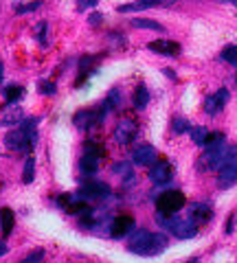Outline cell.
<instances>
[{"instance_id": "23", "label": "cell", "mask_w": 237, "mask_h": 263, "mask_svg": "<svg viewBox=\"0 0 237 263\" xmlns=\"http://www.w3.org/2000/svg\"><path fill=\"white\" fill-rule=\"evenodd\" d=\"M207 138H209V130H205V128H191V140H194L196 145L205 147Z\"/></svg>"}, {"instance_id": "19", "label": "cell", "mask_w": 237, "mask_h": 263, "mask_svg": "<svg viewBox=\"0 0 237 263\" xmlns=\"http://www.w3.org/2000/svg\"><path fill=\"white\" fill-rule=\"evenodd\" d=\"M150 103V90L145 88V84H139L134 90V108L136 110H143Z\"/></svg>"}, {"instance_id": "22", "label": "cell", "mask_w": 237, "mask_h": 263, "mask_svg": "<svg viewBox=\"0 0 237 263\" xmlns=\"http://www.w3.org/2000/svg\"><path fill=\"white\" fill-rule=\"evenodd\" d=\"M220 145H224V134H220V132H209L205 149H216V147H220Z\"/></svg>"}, {"instance_id": "6", "label": "cell", "mask_w": 237, "mask_h": 263, "mask_svg": "<svg viewBox=\"0 0 237 263\" xmlns=\"http://www.w3.org/2000/svg\"><path fill=\"white\" fill-rule=\"evenodd\" d=\"M112 136H114V140H117L119 145H130V142L136 138V123L132 119H123L117 128H114Z\"/></svg>"}, {"instance_id": "5", "label": "cell", "mask_w": 237, "mask_h": 263, "mask_svg": "<svg viewBox=\"0 0 237 263\" xmlns=\"http://www.w3.org/2000/svg\"><path fill=\"white\" fill-rule=\"evenodd\" d=\"M110 195V186L103 182H84L79 189V197H84L86 202L92 200H103V197Z\"/></svg>"}, {"instance_id": "30", "label": "cell", "mask_w": 237, "mask_h": 263, "mask_svg": "<svg viewBox=\"0 0 237 263\" xmlns=\"http://www.w3.org/2000/svg\"><path fill=\"white\" fill-rule=\"evenodd\" d=\"M33 33H35V37H37V40H42V44H44V35H46V22H37L35 29H33ZM44 46H46V44H44Z\"/></svg>"}, {"instance_id": "28", "label": "cell", "mask_w": 237, "mask_h": 263, "mask_svg": "<svg viewBox=\"0 0 237 263\" xmlns=\"http://www.w3.org/2000/svg\"><path fill=\"white\" fill-rule=\"evenodd\" d=\"M222 59H224V62H229V64H233V66H237V46L224 48V51H222Z\"/></svg>"}, {"instance_id": "1", "label": "cell", "mask_w": 237, "mask_h": 263, "mask_svg": "<svg viewBox=\"0 0 237 263\" xmlns=\"http://www.w3.org/2000/svg\"><path fill=\"white\" fill-rule=\"evenodd\" d=\"M185 202H187V197H185L183 191H178V189H169V191H163V193L158 195L156 206H158V211H161V213L174 215V213H178L180 208L185 206Z\"/></svg>"}, {"instance_id": "2", "label": "cell", "mask_w": 237, "mask_h": 263, "mask_svg": "<svg viewBox=\"0 0 237 263\" xmlns=\"http://www.w3.org/2000/svg\"><path fill=\"white\" fill-rule=\"evenodd\" d=\"M152 244H154V235L150 233V230L141 228L128 239V250L134 252V255H139V257H150Z\"/></svg>"}, {"instance_id": "24", "label": "cell", "mask_w": 237, "mask_h": 263, "mask_svg": "<svg viewBox=\"0 0 237 263\" xmlns=\"http://www.w3.org/2000/svg\"><path fill=\"white\" fill-rule=\"evenodd\" d=\"M167 248V235H154V244H152V252H150V257L154 255H158L161 250Z\"/></svg>"}, {"instance_id": "14", "label": "cell", "mask_w": 237, "mask_h": 263, "mask_svg": "<svg viewBox=\"0 0 237 263\" xmlns=\"http://www.w3.org/2000/svg\"><path fill=\"white\" fill-rule=\"evenodd\" d=\"M218 182H220L222 189H229L231 184L237 182V162L229 164V167H224V169H220V171H218Z\"/></svg>"}, {"instance_id": "39", "label": "cell", "mask_w": 237, "mask_h": 263, "mask_svg": "<svg viewBox=\"0 0 237 263\" xmlns=\"http://www.w3.org/2000/svg\"><path fill=\"white\" fill-rule=\"evenodd\" d=\"M0 84H2V62H0Z\"/></svg>"}, {"instance_id": "26", "label": "cell", "mask_w": 237, "mask_h": 263, "mask_svg": "<svg viewBox=\"0 0 237 263\" xmlns=\"http://www.w3.org/2000/svg\"><path fill=\"white\" fill-rule=\"evenodd\" d=\"M172 132H174V134H185V132H191L189 121L176 117V119H174V123H172Z\"/></svg>"}, {"instance_id": "29", "label": "cell", "mask_w": 237, "mask_h": 263, "mask_svg": "<svg viewBox=\"0 0 237 263\" xmlns=\"http://www.w3.org/2000/svg\"><path fill=\"white\" fill-rule=\"evenodd\" d=\"M114 173H121V175H125V180L132 178V169H130V164H125V162H119V164H114Z\"/></svg>"}, {"instance_id": "25", "label": "cell", "mask_w": 237, "mask_h": 263, "mask_svg": "<svg viewBox=\"0 0 237 263\" xmlns=\"http://www.w3.org/2000/svg\"><path fill=\"white\" fill-rule=\"evenodd\" d=\"M37 92H40V95L51 97V95H55V92H57V86L51 84L48 79H40V81H37Z\"/></svg>"}, {"instance_id": "18", "label": "cell", "mask_w": 237, "mask_h": 263, "mask_svg": "<svg viewBox=\"0 0 237 263\" xmlns=\"http://www.w3.org/2000/svg\"><path fill=\"white\" fill-rule=\"evenodd\" d=\"M132 26L136 29H147V31H156V33H165V26L156 20H147V18H134L132 20Z\"/></svg>"}, {"instance_id": "10", "label": "cell", "mask_w": 237, "mask_h": 263, "mask_svg": "<svg viewBox=\"0 0 237 263\" xmlns=\"http://www.w3.org/2000/svg\"><path fill=\"white\" fill-rule=\"evenodd\" d=\"M158 160V153L152 145H141L139 149H134V162L141 167H152Z\"/></svg>"}, {"instance_id": "32", "label": "cell", "mask_w": 237, "mask_h": 263, "mask_svg": "<svg viewBox=\"0 0 237 263\" xmlns=\"http://www.w3.org/2000/svg\"><path fill=\"white\" fill-rule=\"evenodd\" d=\"M44 259V250H33L29 257H24V263H35Z\"/></svg>"}, {"instance_id": "21", "label": "cell", "mask_w": 237, "mask_h": 263, "mask_svg": "<svg viewBox=\"0 0 237 263\" xmlns=\"http://www.w3.org/2000/svg\"><path fill=\"white\" fill-rule=\"evenodd\" d=\"M33 178H35V160H33V158L29 156V158H26V162H24V173H22V182H24V184H31Z\"/></svg>"}, {"instance_id": "9", "label": "cell", "mask_w": 237, "mask_h": 263, "mask_svg": "<svg viewBox=\"0 0 237 263\" xmlns=\"http://www.w3.org/2000/svg\"><path fill=\"white\" fill-rule=\"evenodd\" d=\"M174 175V169L169 162H154V167L150 169V180L154 184H165L167 180H172Z\"/></svg>"}, {"instance_id": "15", "label": "cell", "mask_w": 237, "mask_h": 263, "mask_svg": "<svg viewBox=\"0 0 237 263\" xmlns=\"http://www.w3.org/2000/svg\"><path fill=\"white\" fill-rule=\"evenodd\" d=\"M97 169H99V156L86 151V156H81V160H79V171L86 175H92V173H97Z\"/></svg>"}, {"instance_id": "7", "label": "cell", "mask_w": 237, "mask_h": 263, "mask_svg": "<svg viewBox=\"0 0 237 263\" xmlns=\"http://www.w3.org/2000/svg\"><path fill=\"white\" fill-rule=\"evenodd\" d=\"M227 101H229V90H227V88H220L216 95L207 97V101H205V112L209 114V117H216V114H220V112L224 110Z\"/></svg>"}, {"instance_id": "3", "label": "cell", "mask_w": 237, "mask_h": 263, "mask_svg": "<svg viewBox=\"0 0 237 263\" xmlns=\"http://www.w3.org/2000/svg\"><path fill=\"white\" fill-rule=\"evenodd\" d=\"M24 121V112L15 101H9L0 108V125L2 128H11V125H18Z\"/></svg>"}, {"instance_id": "34", "label": "cell", "mask_w": 237, "mask_h": 263, "mask_svg": "<svg viewBox=\"0 0 237 263\" xmlns=\"http://www.w3.org/2000/svg\"><path fill=\"white\" fill-rule=\"evenodd\" d=\"M97 2H99V0H79V11H84V9H92V7H97Z\"/></svg>"}, {"instance_id": "41", "label": "cell", "mask_w": 237, "mask_h": 263, "mask_svg": "<svg viewBox=\"0 0 237 263\" xmlns=\"http://www.w3.org/2000/svg\"><path fill=\"white\" fill-rule=\"evenodd\" d=\"M231 2H235V4H237V0H231Z\"/></svg>"}, {"instance_id": "37", "label": "cell", "mask_w": 237, "mask_h": 263, "mask_svg": "<svg viewBox=\"0 0 237 263\" xmlns=\"http://www.w3.org/2000/svg\"><path fill=\"white\" fill-rule=\"evenodd\" d=\"M231 230H233V215L229 217V224H227V233H231Z\"/></svg>"}, {"instance_id": "31", "label": "cell", "mask_w": 237, "mask_h": 263, "mask_svg": "<svg viewBox=\"0 0 237 263\" xmlns=\"http://www.w3.org/2000/svg\"><path fill=\"white\" fill-rule=\"evenodd\" d=\"M119 103V90L114 88V90L108 92V99H106V108H114Z\"/></svg>"}, {"instance_id": "11", "label": "cell", "mask_w": 237, "mask_h": 263, "mask_svg": "<svg viewBox=\"0 0 237 263\" xmlns=\"http://www.w3.org/2000/svg\"><path fill=\"white\" fill-rule=\"evenodd\" d=\"M73 123L75 128L79 132H88L95 123H99V117L95 112H88V110H81V112H77L73 117Z\"/></svg>"}, {"instance_id": "4", "label": "cell", "mask_w": 237, "mask_h": 263, "mask_svg": "<svg viewBox=\"0 0 237 263\" xmlns=\"http://www.w3.org/2000/svg\"><path fill=\"white\" fill-rule=\"evenodd\" d=\"M134 230V217L132 215H119L110 224V237L112 239H123Z\"/></svg>"}, {"instance_id": "12", "label": "cell", "mask_w": 237, "mask_h": 263, "mask_svg": "<svg viewBox=\"0 0 237 263\" xmlns=\"http://www.w3.org/2000/svg\"><path fill=\"white\" fill-rule=\"evenodd\" d=\"M211 217H213V211H211V206L209 204H205V202H198V204L191 206V217L189 219L196 224V226L198 224H207Z\"/></svg>"}, {"instance_id": "17", "label": "cell", "mask_w": 237, "mask_h": 263, "mask_svg": "<svg viewBox=\"0 0 237 263\" xmlns=\"http://www.w3.org/2000/svg\"><path fill=\"white\" fill-rule=\"evenodd\" d=\"M35 125H37V119H26V121H22V132L26 134V138H29V145H31V149L37 145V132H35Z\"/></svg>"}, {"instance_id": "16", "label": "cell", "mask_w": 237, "mask_h": 263, "mask_svg": "<svg viewBox=\"0 0 237 263\" xmlns=\"http://www.w3.org/2000/svg\"><path fill=\"white\" fill-rule=\"evenodd\" d=\"M13 224H15V215L11 208H0V230H2V235L7 237L11 235V230H13Z\"/></svg>"}, {"instance_id": "13", "label": "cell", "mask_w": 237, "mask_h": 263, "mask_svg": "<svg viewBox=\"0 0 237 263\" xmlns=\"http://www.w3.org/2000/svg\"><path fill=\"white\" fill-rule=\"evenodd\" d=\"M147 46H150V51L163 53V55H178L180 53V44L172 42V40H156V42H150Z\"/></svg>"}, {"instance_id": "35", "label": "cell", "mask_w": 237, "mask_h": 263, "mask_svg": "<svg viewBox=\"0 0 237 263\" xmlns=\"http://www.w3.org/2000/svg\"><path fill=\"white\" fill-rule=\"evenodd\" d=\"M119 11H121V13H128V11H136V4H121Z\"/></svg>"}, {"instance_id": "8", "label": "cell", "mask_w": 237, "mask_h": 263, "mask_svg": "<svg viewBox=\"0 0 237 263\" xmlns=\"http://www.w3.org/2000/svg\"><path fill=\"white\" fill-rule=\"evenodd\" d=\"M4 147L11 151H31L29 138H26V134L22 130L7 132V134H4Z\"/></svg>"}, {"instance_id": "40", "label": "cell", "mask_w": 237, "mask_h": 263, "mask_svg": "<svg viewBox=\"0 0 237 263\" xmlns=\"http://www.w3.org/2000/svg\"><path fill=\"white\" fill-rule=\"evenodd\" d=\"M220 2H231V0H220Z\"/></svg>"}, {"instance_id": "20", "label": "cell", "mask_w": 237, "mask_h": 263, "mask_svg": "<svg viewBox=\"0 0 237 263\" xmlns=\"http://www.w3.org/2000/svg\"><path fill=\"white\" fill-rule=\"evenodd\" d=\"M2 95L7 101H18L24 97V88L22 86H2Z\"/></svg>"}, {"instance_id": "33", "label": "cell", "mask_w": 237, "mask_h": 263, "mask_svg": "<svg viewBox=\"0 0 237 263\" xmlns=\"http://www.w3.org/2000/svg\"><path fill=\"white\" fill-rule=\"evenodd\" d=\"M88 22H90L92 26H99V24L103 22V15H101V13H97V11H92V13L88 15Z\"/></svg>"}, {"instance_id": "27", "label": "cell", "mask_w": 237, "mask_h": 263, "mask_svg": "<svg viewBox=\"0 0 237 263\" xmlns=\"http://www.w3.org/2000/svg\"><path fill=\"white\" fill-rule=\"evenodd\" d=\"M40 7H42V0H33V2H26V4H18V7H15V13L24 15V13H31V11H35Z\"/></svg>"}, {"instance_id": "36", "label": "cell", "mask_w": 237, "mask_h": 263, "mask_svg": "<svg viewBox=\"0 0 237 263\" xmlns=\"http://www.w3.org/2000/svg\"><path fill=\"white\" fill-rule=\"evenodd\" d=\"M7 252H9V246L4 244V241H0V257H4Z\"/></svg>"}, {"instance_id": "38", "label": "cell", "mask_w": 237, "mask_h": 263, "mask_svg": "<svg viewBox=\"0 0 237 263\" xmlns=\"http://www.w3.org/2000/svg\"><path fill=\"white\" fill-rule=\"evenodd\" d=\"M163 73H165V75H167V77H172V79H176V73H174V70H169V68H165V70H163Z\"/></svg>"}]
</instances>
